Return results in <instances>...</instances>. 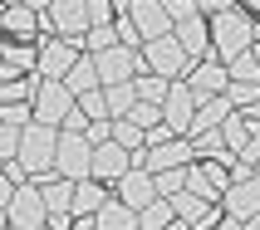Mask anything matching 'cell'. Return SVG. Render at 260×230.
<instances>
[{
	"instance_id": "cell-1",
	"label": "cell",
	"mask_w": 260,
	"mask_h": 230,
	"mask_svg": "<svg viewBox=\"0 0 260 230\" xmlns=\"http://www.w3.org/2000/svg\"><path fill=\"white\" fill-rule=\"evenodd\" d=\"M54 142H59V128H44V123H29V128H20V152H15V162L25 167L29 181L54 176Z\"/></svg>"
},
{
	"instance_id": "cell-2",
	"label": "cell",
	"mask_w": 260,
	"mask_h": 230,
	"mask_svg": "<svg viewBox=\"0 0 260 230\" xmlns=\"http://www.w3.org/2000/svg\"><path fill=\"white\" fill-rule=\"evenodd\" d=\"M206 34H211V59H236V54H246L250 49V15L246 10H221V15H211L206 20Z\"/></svg>"
},
{
	"instance_id": "cell-3",
	"label": "cell",
	"mask_w": 260,
	"mask_h": 230,
	"mask_svg": "<svg viewBox=\"0 0 260 230\" xmlns=\"http://www.w3.org/2000/svg\"><path fill=\"white\" fill-rule=\"evenodd\" d=\"M191 69L187 49L172 40V34H162V40H143L138 44V73H157V79H182Z\"/></svg>"
},
{
	"instance_id": "cell-4",
	"label": "cell",
	"mask_w": 260,
	"mask_h": 230,
	"mask_svg": "<svg viewBox=\"0 0 260 230\" xmlns=\"http://www.w3.org/2000/svg\"><path fill=\"white\" fill-rule=\"evenodd\" d=\"M5 225H10V230H44V225H49L40 181H20V186L10 191V201H5Z\"/></svg>"
},
{
	"instance_id": "cell-5",
	"label": "cell",
	"mask_w": 260,
	"mask_h": 230,
	"mask_svg": "<svg viewBox=\"0 0 260 230\" xmlns=\"http://www.w3.org/2000/svg\"><path fill=\"white\" fill-rule=\"evenodd\" d=\"M191 157H197L191 152V137H167L157 147H138L133 152V167H143L147 176H157V172H172V167H187Z\"/></svg>"
},
{
	"instance_id": "cell-6",
	"label": "cell",
	"mask_w": 260,
	"mask_h": 230,
	"mask_svg": "<svg viewBox=\"0 0 260 230\" xmlns=\"http://www.w3.org/2000/svg\"><path fill=\"white\" fill-rule=\"evenodd\" d=\"M88 157H93V142H88L84 132H59V142H54V176L84 181L88 176Z\"/></svg>"
},
{
	"instance_id": "cell-7",
	"label": "cell",
	"mask_w": 260,
	"mask_h": 230,
	"mask_svg": "<svg viewBox=\"0 0 260 230\" xmlns=\"http://www.w3.org/2000/svg\"><path fill=\"white\" fill-rule=\"evenodd\" d=\"M88 29V0H54L44 10V34H59V40H74Z\"/></svg>"
},
{
	"instance_id": "cell-8",
	"label": "cell",
	"mask_w": 260,
	"mask_h": 230,
	"mask_svg": "<svg viewBox=\"0 0 260 230\" xmlns=\"http://www.w3.org/2000/svg\"><path fill=\"white\" fill-rule=\"evenodd\" d=\"M35 123H44V128H64V118H69L74 108V93L59 79H40V93H35Z\"/></svg>"
},
{
	"instance_id": "cell-9",
	"label": "cell",
	"mask_w": 260,
	"mask_h": 230,
	"mask_svg": "<svg viewBox=\"0 0 260 230\" xmlns=\"http://www.w3.org/2000/svg\"><path fill=\"white\" fill-rule=\"evenodd\" d=\"M197 93L187 88V79H172L167 84V98H162V123L177 132V137H187V128H191V118H197Z\"/></svg>"
},
{
	"instance_id": "cell-10",
	"label": "cell",
	"mask_w": 260,
	"mask_h": 230,
	"mask_svg": "<svg viewBox=\"0 0 260 230\" xmlns=\"http://www.w3.org/2000/svg\"><path fill=\"white\" fill-rule=\"evenodd\" d=\"M35 49H40V54H35V73H40V79H64L69 64L79 59V44H74V40H59V34H44Z\"/></svg>"
},
{
	"instance_id": "cell-11",
	"label": "cell",
	"mask_w": 260,
	"mask_h": 230,
	"mask_svg": "<svg viewBox=\"0 0 260 230\" xmlns=\"http://www.w3.org/2000/svg\"><path fill=\"white\" fill-rule=\"evenodd\" d=\"M93 69H99V88L103 84H128L133 73H138V49H128V44H108V49L93 54Z\"/></svg>"
},
{
	"instance_id": "cell-12",
	"label": "cell",
	"mask_w": 260,
	"mask_h": 230,
	"mask_svg": "<svg viewBox=\"0 0 260 230\" xmlns=\"http://www.w3.org/2000/svg\"><path fill=\"white\" fill-rule=\"evenodd\" d=\"M128 20H133V29H138V40L172 34V15L162 10V0H128Z\"/></svg>"
},
{
	"instance_id": "cell-13",
	"label": "cell",
	"mask_w": 260,
	"mask_h": 230,
	"mask_svg": "<svg viewBox=\"0 0 260 230\" xmlns=\"http://www.w3.org/2000/svg\"><path fill=\"white\" fill-rule=\"evenodd\" d=\"M128 167H133V152H128V147H118L113 137H108V142H99V147H93V157H88V176H93V181H103V186H108V181H118Z\"/></svg>"
},
{
	"instance_id": "cell-14",
	"label": "cell",
	"mask_w": 260,
	"mask_h": 230,
	"mask_svg": "<svg viewBox=\"0 0 260 230\" xmlns=\"http://www.w3.org/2000/svg\"><path fill=\"white\" fill-rule=\"evenodd\" d=\"M172 40L187 49V59L197 64V59H211V34H206V15H182V20H172Z\"/></svg>"
},
{
	"instance_id": "cell-15",
	"label": "cell",
	"mask_w": 260,
	"mask_h": 230,
	"mask_svg": "<svg viewBox=\"0 0 260 230\" xmlns=\"http://www.w3.org/2000/svg\"><path fill=\"white\" fill-rule=\"evenodd\" d=\"M221 216H231V220H246L260 211V176H246V181H231V186L221 191Z\"/></svg>"
},
{
	"instance_id": "cell-16",
	"label": "cell",
	"mask_w": 260,
	"mask_h": 230,
	"mask_svg": "<svg viewBox=\"0 0 260 230\" xmlns=\"http://www.w3.org/2000/svg\"><path fill=\"white\" fill-rule=\"evenodd\" d=\"M182 79H187V88L197 93V98H221V93H226V84H231L221 59H197V64H191Z\"/></svg>"
},
{
	"instance_id": "cell-17",
	"label": "cell",
	"mask_w": 260,
	"mask_h": 230,
	"mask_svg": "<svg viewBox=\"0 0 260 230\" xmlns=\"http://www.w3.org/2000/svg\"><path fill=\"white\" fill-rule=\"evenodd\" d=\"M113 196L128 206V211H143L147 201H157V181H152L143 167H128V172L113 181Z\"/></svg>"
},
{
	"instance_id": "cell-18",
	"label": "cell",
	"mask_w": 260,
	"mask_h": 230,
	"mask_svg": "<svg viewBox=\"0 0 260 230\" xmlns=\"http://www.w3.org/2000/svg\"><path fill=\"white\" fill-rule=\"evenodd\" d=\"M40 29H44L40 10H29L25 0L20 5H5V15H0V34L5 40H40Z\"/></svg>"
},
{
	"instance_id": "cell-19",
	"label": "cell",
	"mask_w": 260,
	"mask_h": 230,
	"mask_svg": "<svg viewBox=\"0 0 260 230\" xmlns=\"http://www.w3.org/2000/svg\"><path fill=\"white\" fill-rule=\"evenodd\" d=\"M103 201H108V186H103V181H93V176H84V181H74L69 216H93V211H99Z\"/></svg>"
},
{
	"instance_id": "cell-20",
	"label": "cell",
	"mask_w": 260,
	"mask_h": 230,
	"mask_svg": "<svg viewBox=\"0 0 260 230\" xmlns=\"http://www.w3.org/2000/svg\"><path fill=\"white\" fill-rule=\"evenodd\" d=\"M226 113H236L226 98H202L197 103V118H191V128H187V137H202V132H216L221 123H226Z\"/></svg>"
},
{
	"instance_id": "cell-21",
	"label": "cell",
	"mask_w": 260,
	"mask_h": 230,
	"mask_svg": "<svg viewBox=\"0 0 260 230\" xmlns=\"http://www.w3.org/2000/svg\"><path fill=\"white\" fill-rule=\"evenodd\" d=\"M93 230H138V211H128L118 196H108V201L93 211Z\"/></svg>"
},
{
	"instance_id": "cell-22",
	"label": "cell",
	"mask_w": 260,
	"mask_h": 230,
	"mask_svg": "<svg viewBox=\"0 0 260 230\" xmlns=\"http://www.w3.org/2000/svg\"><path fill=\"white\" fill-rule=\"evenodd\" d=\"M35 40H5L0 44V69H10V73H35Z\"/></svg>"
},
{
	"instance_id": "cell-23",
	"label": "cell",
	"mask_w": 260,
	"mask_h": 230,
	"mask_svg": "<svg viewBox=\"0 0 260 230\" xmlns=\"http://www.w3.org/2000/svg\"><path fill=\"white\" fill-rule=\"evenodd\" d=\"M59 84L69 88L74 98H79V93H93V88H99V69H93V54H79V59L69 64V73L59 79Z\"/></svg>"
},
{
	"instance_id": "cell-24",
	"label": "cell",
	"mask_w": 260,
	"mask_h": 230,
	"mask_svg": "<svg viewBox=\"0 0 260 230\" xmlns=\"http://www.w3.org/2000/svg\"><path fill=\"white\" fill-rule=\"evenodd\" d=\"M103 103H108V118H128L133 113V103H138V88L128 84H103Z\"/></svg>"
},
{
	"instance_id": "cell-25",
	"label": "cell",
	"mask_w": 260,
	"mask_h": 230,
	"mask_svg": "<svg viewBox=\"0 0 260 230\" xmlns=\"http://www.w3.org/2000/svg\"><path fill=\"white\" fill-rule=\"evenodd\" d=\"M167 84H172V79H157V73H133L138 103H157V108H162V98H167Z\"/></svg>"
},
{
	"instance_id": "cell-26",
	"label": "cell",
	"mask_w": 260,
	"mask_h": 230,
	"mask_svg": "<svg viewBox=\"0 0 260 230\" xmlns=\"http://www.w3.org/2000/svg\"><path fill=\"white\" fill-rule=\"evenodd\" d=\"M167 220H177L172 206H167V196H157V201H147L143 211H138V230H162Z\"/></svg>"
},
{
	"instance_id": "cell-27",
	"label": "cell",
	"mask_w": 260,
	"mask_h": 230,
	"mask_svg": "<svg viewBox=\"0 0 260 230\" xmlns=\"http://www.w3.org/2000/svg\"><path fill=\"white\" fill-rule=\"evenodd\" d=\"M221 147H226V152H231V157H236V152H241V147H246L250 142V132H246V123H241V118H236V113H226V123H221Z\"/></svg>"
},
{
	"instance_id": "cell-28",
	"label": "cell",
	"mask_w": 260,
	"mask_h": 230,
	"mask_svg": "<svg viewBox=\"0 0 260 230\" xmlns=\"http://www.w3.org/2000/svg\"><path fill=\"white\" fill-rule=\"evenodd\" d=\"M226 79H231V84H260V64L250 59V49L236 54V59H226Z\"/></svg>"
},
{
	"instance_id": "cell-29",
	"label": "cell",
	"mask_w": 260,
	"mask_h": 230,
	"mask_svg": "<svg viewBox=\"0 0 260 230\" xmlns=\"http://www.w3.org/2000/svg\"><path fill=\"white\" fill-rule=\"evenodd\" d=\"M0 123L5 128H29L35 123V108L29 103H0Z\"/></svg>"
},
{
	"instance_id": "cell-30",
	"label": "cell",
	"mask_w": 260,
	"mask_h": 230,
	"mask_svg": "<svg viewBox=\"0 0 260 230\" xmlns=\"http://www.w3.org/2000/svg\"><path fill=\"white\" fill-rule=\"evenodd\" d=\"M221 98L231 103V108H250V103H260V84H226Z\"/></svg>"
},
{
	"instance_id": "cell-31",
	"label": "cell",
	"mask_w": 260,
	"mask_h": 230,
	"mask_svg": "<svg viewBox=\"0 0 260 230\" xmlns=\"http://www.w3.org/2000/svg\"><path fill=\"white\" fill-rule=\"evenodd\" d=\"M113 142L128 147V152H138V147H143V128H133L128 118H113Z\"/></svg>"
},
{
	"instance_id": "cell-32",
	"label": "cell",
	"mask_w": 260,
	"mask_h": 230,
	"mask_svg": "<svg viewBox=\"0 0 260 230\" xmlns=\"http://www.w3.org/2000/svg\"><path fill=\"white\" fill-rule=\"evenodd\" d=\"M79 113L88 118V123H93V118H108V103H103V88H93V93H79Z\"/></svg>"
},
{
	"instance_id": "cell-33",
	"label": "cell",
	"mask_w": 260,
	"mask_h": 230,
	"mask_svg": "<svg viewBox=\"0 0 260 230\" xmlns=\"http://www.w3.org/2000/svg\"><path fill=\"white\" fill-rule=\"evenodd\" d=\"M191 167V162H187ZM187 167H172V172H157L152 181H157V196H172V191H182V181H187Z\"/></svg>"
},
{
	"instance_id": "cell-34",
	"label": "cell",
	"mask_w": 260,
	"mask_h": 230,
	"mask_svg": "<svg viewBox=\"0 0 260 230\" xmlns=\"http://www.w3.org/2000/svg\"><path fill=\"white\" fill-rule=\"evenodd\" d=\"M128 123H133V128H152V123H162V108H157V103H133Z\"/></svg>"
},
{
	"instance_id": "cell-35",
	"label": "cell",
	"mask_w": 260,
	"mask_h": 230,
	"mask_svg": "<svg viewBox=\"0 0 260 230\" xmlns=\"http://www.w3.org/2000/svg\"><path fill=\"white\" fill-rule=\"evenodd\" d=\"M15 152H20V128L0 123V162H15Z\"/></svg>"
},
{
	"instance_id": "cell-36",
	"label": "cell",
	"mask_w": 260,
	"mask_h": 230,
	"mask_svg": "<svg viewBox=\"0 0 260 230\" xmlns=\"http://www.w3.org/2000/svg\"><path fill=\"white\" fill-rule=\"evenodd\" d=\"M191 5H197V15H206V20H211V15H221V10H231L236 0H191Z\"/></svg>"
},
{
	"instance_id": "cell-37",
	"label": "cell",
	"mask_w": 260,
	"mask_h": 230,
	"mask_svg": "<svg viewBox=\"0 0 260 230\" xmlns=\"http://www.w3.org/2000/svg\"><path fill=\"white\" fill-rule=\"evenodd\" d=\"M84 128H88V118L79 113V103H74V108H69V118H64V128H59V132H84Z\"/></svg>"
},
{
	"instance_id": "cell-38",
	"label": "cell",
	"mask_w": 260,
	"mask_h": 230,
	"mask_svg": "<svg viewBox=\"0 0 260 230\" xmlns=\"http://www.w3.org/2000/svg\"><path fill=\"white\" fill-rule=\"evenodd\" d=\"M10 191H15V181L5 172H0V211H5V201H10Z\"/></svg>"
},
{
	"instance_id": "cell-39",
	"label": "cell",
	"mask_w": 260,
	"mask_h": 230,
	"mask_svg": "<svg viewBox=\"0 0 260 230\" xmlns=\"http://www.w3.org/2000/svg\"><path fill=\"white\" fill-rule=\"evenodd\" d=\"M236 10H246L250 20H255V15H260V0H236Z\"/></svg>"
},
{
	"instance_id": "cell-40",
	"label": "cell",
	"mask_w": 260,
	"mask_h": 230,
	"mask_svg": "<svg viewBox=\"0 0 260 230\" xmlns=\"http://www.w3.org/2000/svg\"><path fill=\"white\" fill-rule=\"evenodd\" d=\"M69 230H93V216H74V220H69Z\"/></svg>"
},
{
	"instance_id": "cell-41",
	"label": "cell",
	"mask_w": 260,
	"mask_h": 230,
	"mask_svg": "<svg viewBox=\"0 0 260 230\" xmlns=\"http://www.w3.org/2000/svg\"><path fill=\"white\" fill-rule=\"evenodd\" d=\"M211 230H241V220H231V216H221V220H216V225H211Z\"/></svg>"
},
{
	"instance_id": "cell-42",
	"label": "cell",
	"mask_w": 260,
	"mask_h": 230,
	"mask_svg": "<svg viewBox=\"0 0 260 230\" xmlns=\"http://www.w3.org/2000/svg\"><path fill=\"white\" fill-rule=\"evenodd\" d=\"M241 230H260V211H255V216H246V220H241Z\"/></svg>"
},
{
	"instance_id": "cell-43",
	"label": "cell",
	"mask_w": 260,
	"mask_h": 230,
	"mask_svg": "<svg viewBox=\"0 0 260 230\" xmlns=\"http://www.w3.org/2000/svg\"><path fill=\"white\" fill-rule=\"evenodd\" d=\"M25 5H29V10H40V15H44L49 5H54V0H25Z\"/></svg>"
},
{
	"instance_id": "cell-44",
	"label": "cell",
	"mask_w": 260,
	"mask_h": 230,
	"mask_svg": "<svg viewBox=\"0 0 260 230\" xmlns=\"http://www.w3.org/2000/svg\"><path fill=\"white\" fill-rule=\"evenodd\" d=\"M162 230H191V225H187V220H167Z\"/></svg>"
},
{
	"instance_id": "cell-45",
	"label": "cell",
	"mask_w": 260,
	"mask_h": 230,
	"mask_svg": "<svg viewBox=\"0 0 260 230\" xmlns=\"http://www.w3.org/2000/svg\"><path fill=\"white\" fill-rule=\"evenodd\" d=\"M250 59H255V64H260V44H250Z\"/></svg>"
},
{
	"instance_id": "cell-46",
	"label": "cell",
	"mask_w": 260,
	"mask_h": 230,
	"mask_svg": "<svg viewBox=\"0 0 260 230\" xmlns=\"http://www.w3.org/2000/svg\"><path fill=\"white\" fill-rule=\"evenodd\" d=\"M0 5H20V0H0Z\"/></svg>"
},
{
	"instance_id": "cell-47",
	"label": "cell",
	"mask_w": 260,
	"mask_h": 230,
	"mask_svg": "<svg viewBox=\"0 0 260 230\" xmlns=\"http://www.w3.org/2000/svg\"><path fill=\"white\" fill-rule=\"evenodd\" d=\"M0 230H5V211H0Z\"/></svg>"
},
{
	"instance_id": "cell-48",
	"label": "cell",
	"mask_w": 260,
	"mask_h": 230,
	"mask_svg": "<svg viewBox=\"0 0 260 230\" xmlns=\"http://www.w3.org/2000/svg\"><path fill=\"white\" fill-rule=\"evenodd\" d=\"M0 172H5V162H0Z\"/></svg>"
},
{
	"instance_id": "cell-49",
	"label": "cell",
	"mask_w": 260,
	"mask_h": 230,
	"mask_svg": "<svg viewBox=\"0 0 260 230\" xmlns=\"http://www.w3.org/2000/svg\"><path fill=\"white\" fill-rule=\"evenodd\" d=\"M5 230H10V225H5Z\"/></svg>"
}]
</instances>
